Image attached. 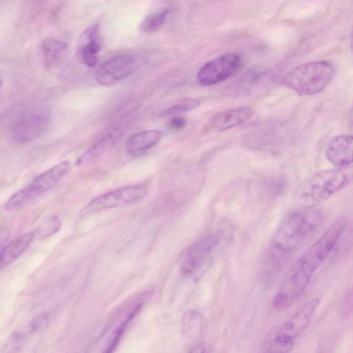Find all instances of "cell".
Masks as SVG:
<instances>
[{"instance_id": "obj_1", "label": "cell", "mask_w": 353, "mask_h": 353, "mask_svg": "<svg viewBox=\"0 0 353 353\" xmlns=\"http://www.w3.org/2000/svg\"><path fill=\"white\" fill-rule=\"evenodd\" d=\"M346 223L344 218L335 221L295 261L272 300V305L275 310H285L301 297L316 272L325 261L339 241L345 229Z\"/></svg>"}, {"instance_id": "obj_2", "label": "cell", "mask_w": 353, "mask_h": 353, "mask_svg": "<svg viewBox=\"0 0 353 353\" xmlns=\"http://www.w3.org/2000/svg\"><path fill=\"white\" fill-rule=\"evenodd\" d=\"M323 218V212L316 207H301L288 214L272 238L273 256L283 259L299 249L321 227Z\"/></svg>"}, {"instance_id": "obj_3", "label": "cell", "mask_w": 353, "mask_h": 353, "mask_svg": "<svg viewBox=\"0 0 353 353\" xmlns=\"http://www.w3.org/2000/svg\"><path fill=\"white\" fill-rule=\"evenodd\" d=\"M353 181V165L316 172L299 185L296 197L301 207H316Z\"/></svg>"}, {"instance_id": "obj_4", "label": "cell", "mask_w": 353, "mask_h": 353, "mask_svg": "<svg viewBox=\"0 0 353 353\" xmlns=\"http://www.w3.org/2000/svg\"><path fill=\"white\" fill-rule=\"evenodd\" d=\"M335 74L333 64L327 61H314L299 65L282 79L284 85L305 95H313L324 90Z\"/></svg>"}, {"instance_id": "obj_5", "label": "cell", "mask_w": 353, "mask_h": 353, "mask_svg": "<svg viewBox=\"0 0 353 353\" xmlns=\"http://www.w3.org/2000/svg\"><path fill=\"white\" fill-rule=\"evenodd\" d=\"M319 305L320 300L313 298L301 306L280 327L269 345L268 352H290L294 347L297 338L309 325Z\"/></svg>"}, {"instance_id": "obj_6", "label": "cell", "mask_w": 353, "mask_h": 353, "mask_svg": "<svg viewBox=\"0 0 353 353\" xmlns=\"http://www.w3.org/2000/svg\"><path fill=\"white\" fill-rule=\"evenodd\" d=\"M70 169L68 161H61L37 176L5 203L6 211L19 210L53 188Z\"/></svg>"}, {"instance_id": "obj_7", "label": "cell", "mask_w": 353, "mask_h": 353, "mask_svg": "<svg viewBox=\"0 0 353 353\" xmlns=\"http://www.w3.org/2000/svg\"><path fill=\"white\" fill-rule=\"evenodd\" d=\"M222 236L221 231H212L193 243L184 254L181 268V274L184 276H194L200 272L210 260Z\"/></svg>"}, {"instance_id": "obj_8", "label": "cell", "mask_w": 353, "mask_h": 353, "mask_svg": "<svg viewBox=\"0 0 353 353\" xmlns=\"http://www.w3.org/2000/svg\"><path fill=\"white\" fill-rule=\"evenodd\" d=\"M148 191L145 185H132L104 193L90 201L81 210L82 214L124 206L143 199Z\"/></svg>"}, {"instance_id": "obj_9", "label": "cell", "mask_w": 353, "mask_h": 353, "mask_svg": "<svg viewBox=\"0 0 353 353\" xmlns=\"http://www.w3.org/2000/svg\"><path fill=\"white\" fill-rule=\"evenodd\" d=\"M50 121V113L45 110L29 112L12 124L10 130L11 138L17 143H30L45 133Z\"/></svg>"}, {"instance_id": "obj_10", "label": "cell", "mask_w": 353, "mask_h": 353, "mask_svg": "<svg viewBox=\"0 0 353 353\" xmlns=\"http://www.w3.org/2000/svg\"><path fill=\"white\" fill-rule=\"evenodd\" d=\"M140 65L139 59L131 54L114 57L104 62L95 72V80L101 85H112L134 74Z\"/></svg>"}, {"instance_id": "obj_11", "label": "cell", "mask_w": 353, "mask_h": 353, "mask_svg": "<svg viewBox=\"0 0 353 353\" xmlns=\"http://www.w3.org/2000/svg\"><path fill=\"white\" fill-rule=\"evenodd\" d=\"M240 55L230 53L206 63L197 74V81L203 86L217 84L235 74L241 68Z\"/></svg>"}, {"instance_id": "obj_12", "label": "cell", "mask_w": 353, "mask_h": 353, "mask_svg": "<svg viewBox=\"0 0 353 353\" xmlns=\"http://www.w3.org/2000/svg\"><path fill=\"white\" fill-rule=\"evenodd\" d=\"M255 112L248 107H238L217 112L205 124V133L230 130L250 121Z\"/></svg>"}, {"instance_id": "obj_13", "label": "cell", "mask_w": 353, "mask_h": 353, "mask_svg": "<svg viewBox=\"0 0 353 353\" xmlns=\"http://www.w3.org/2000/svg\"><path fill=\"white\" fill-rule=\"evenodd\" d=\"M204 325V319L202 314L196 310L185 311L181 320V335L183 342L188 347L192 348V351L200 348L199 343Z\"/></svg>"}, {"instance_id": "obj_14", "label": "cell", "mask_w": 353, "mask_h": 353, "mask_svg": "<svg viewBox=\"0 0 353 353\" xmlns=\"http://www.w3.org/2000/svg\"><path fill=\"white\" fill-rule=\"evenodd\" d=\"M325 156L332 164L345 166L353 163V135L341 134L334 137L328 143Z\"/></svg>"}, {"instance_id": "obj_15", "label": "cell", "mask_w": 353, "mask_h": 353, "mask_svg": "<svg viewBox=\"0 0 353 353\" xmlns=\"http://www.w3.org/2000/svg\"><path fill=\"white\" fill-rule=\"evenodd\" d=\"M101 48L99 28L94 24L88 28L83 33L79 43V52L84 63L88 67H94L98 62V54Z\"/></svg>"}, {"instance_id": "obj_16", "label": "cell", "mask_w": 353, "mask_h": 353, "mask_svg": "<svg viewBox=\"0 0 353 353\" xmlns=\"http://www.w3.org/2000/svg\"><path fill=\"white\" fill-rule=\"evenodd\" d=\"M163 133L157 130H147L130 136L125 142V150L132 157L138 156L155 146L162 139Z\"/></svg>"}, {"instance_id": "obj_17", "label": "cell", "mask_w": 353, "mask_h": 353, "mask_svg": "<svg viewBox=\"0 0 353 353\" xmlns=\"http://www.w3.org/2000/svg\"><path fill=\"white\" fill-rule=\"evenodd\" d=\"M122 136V130L115 128L95 141L76 161L77 165L92 161L112 147Z\"/></svg>"}, {"instance_id": "obj_18", "label": "cell", "mask_w": 353, "mask_h": 353, "mask_svg": "<svg viewBox=\"0 0 353 353\" xmlns=\"http://www.w3.org/2000/svg\"><path fill=\"white\" fill-rule=\"evenodd\" d=\"M34 236V232H26L14 238L6 245L1 250L0 263L1 270L17 259L29 247Z\"/></svg>"}, {"instance_id": "obj_19", "label": "cell", "mask_w": 353, "mask_h": 353, "mask_svg": "<svg viewBox=\"0 0 353 353\" xmlns=\"http://www.w3.org/2000/svg\"><path fill=\"white\" fill-rule=\"evenodd\" d=\"M40 49L46 65L50 68L54 67L65 58L68 44L59 39L48 37L42 41Z\"/></svg>"}, {"instance_id": "obj_20", "label": "cell", "mask_w": 353, "mask_h": 353, "mask_svg": "<svg viewBox=\"0 0 353 353\" xmlns=\"http://www.w3.org/2000/svg\"><path fill=\"white\" fill-rule=\"evenodd\" d=\"M143 301L137 303L134 307L130 311L123 321L117 326V329L113 333L112 340L109 343L107 349L105 350L106 352H111L114 350L118 345L123 333L125 332L128 325L134 319L137 314L140 312L143 307Z\"/></svg>"}, {"instance_id": "obj_21", "label": "cell", "mask_w": 353, "mask_h": 353, "mask_svg": "<svg viewBox=\"0 0 353 353\" xmlns=\"http://www.w3.org/2000/svg\"><path fill=\"white\" fill-rule=\"evenodd\" d=\"M169 10L163 9L146 16L140 25L141 30L144 32H152L158 30L165 22Z\"/></svg>"}, {"instance_id": "obj_22", "label": "cell", "mask_w": 353, "mask_h": 353, "mask_svg": "<svg viewBox=\"0 0 353 353\" xmlns=\"http://www.w3.org/2000/svg\"><path fill=\"white\" fill-rule=\"evenodd\" d=\"M61 227V222L56 216L50 217L43 221L37 228L35 236L45 239L56 233Z\"/></svg>"}, {"instance_id": "obj_23", "label": "cell", "mask_w": 353, "mask_h": 353, "mask_svg": "<svg viewBox=\"0 0 353 353\" xmlns=\"http://www.w3.org/2000/svg\"><path fill=\"white\" fill-rule=\"evenodd\" d=\"M200 105V101L195 99H183L174 103L163 112V115H177L196 108Z\"/></svg>"}, {"instance_id": "obj_24", "label": "cell", "mask_w": 353, "mask_h": 353, "mask_svg": "<svg viewBox=\"0 0 353 353\" xmlns=\"http://www.w3.org/2000/svg\"><path fill=\"white\" fill-rule=\"evenodd\" d=\"M353 310V288L348 292L346 296L345 297L343 305L341 307V311L343 315H347Z\"/></svg>"}, {"instance_id": "obj_25", "label": "cell", "mask_w": 353, "mask_h": 353, "mask_svg": "<svg viewBox=\"0 0 353 353\" xmlns=\"http://www.w3.org/2000/svg\"><path fill=\"white\" fill-rule=\"evenodd\" d=\"M185 123L186 121L185 118L176 116L170 120L168 125L172 130H179L182 129L185 125Z\"/></svg>"}, {"instance_id": "obj_26", "label": "cell", "mask_w": 353, "mask_h": 353, "mask_svg": "<svg viewBox=\"0 0 353 353\" xmlns=\"http://www.w3.org/2000/svg\"><path fill=\"white\" fill-rule=\"evenodd\" d=\"M350 50L353 54V25L350 32Z\"/></svg>"}]
</instances>
